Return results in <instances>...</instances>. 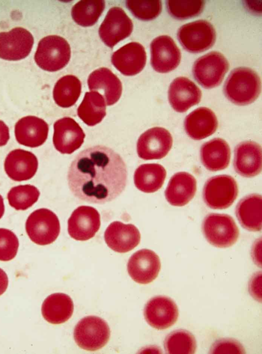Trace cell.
Here are the masks:
<instances>
[{"label":"cell","mask_w":262,"mask_h":354,"mask_svg":"<svg viewBox=\"0 0 262 354\" xmlns=\"http://www.w3.org/2000/svg\"><path fill=\"white\" fill-rule=\"evenodd\" d=\"M127 170L120 155L102 145L89 147L78 154L68 174L69 189L77 198L103 204L114 200L124 191Z\"/></svg>","instance_id":"1"},{"label":"cell","mask_w":262,"mask_h":354,"mask_svg":"<svg viewBox=\"0 0 262 354\" xmlns=\"http://www.w3.org/2000/svg\"><path fill=\"white\" fill-rule=\"evenodd\" d=\"M225 96L232 103L245 106L254 102L261 91L258 74L251 69L239 67L232 71L225 82Z\"/></svg>","instance_id":"2"},{"label":"cell","mask_w":262,"mask_h":354,"mask_svg":"<svg viewBox=\"0 0 262 354\" xmlns=\"http://www.w3.org/2000/svg\"><path fill=\"white\" fill-rule=\"evenodd\" d=\"M70 57L71 49L68 41L58 35H49L39 41L34 59L41 69L54 72L65 67Z\"/></svg>","instance_id":"3"},{"label":"cell","mask_w":262,"mask_h":354,"mask_svg":"<svg viewBox=\"0 0 262 354\" xmlns=\"http://www.w3.org/2000/svg\"><path fill=\"white\" fill-rule=\"evenodd\" d=\"M202 231L209 243L220 248L232 246L239 236V230L233 219L224 214L207 215L203 222Z\"/></svg>","instance_id":"4"},{"label":"cell","mask_w":262,"mask_h":354,"mask_svg":"<svg viewBox=\"0 0 262 354\" xmlns=\"http://www.w3.org/2000/svg\"><path fill=\"white\" fill-rule=\"evenodd\" d=\"M26 231L35 243L45 245L52 243L60 231L59 219L52 211L41 208L33 212L26 222Z\"/></svg>","instance_id":"5"},{"label":"cell","mask_w":262,"mask_h":354,"mask_svg":"<svg viewBox=\"0 0 262 354\" xmlns=\"http://www.w3.org/2000/svg\"><path fill=\"white\" fill-rule=\"evenodd\" d=\"M110 329L102 319L94 316L81 319L75 327L74 338L81 348L95 351L104 346L110 339Z\"/></svg>","instance_id":"6"},{"label":"cell","mask_w":262,"mask_h":354,"mask_svg":"<svg viewBox=\"0 0 262 354\" xmlns=\"http://www.w3.org/2000/svg\"><path fill=\"white\" fill-rule=\"evenodd\" d=\"M238 195V186L235 179L228 175H217L206 182L203 197L211 209L222 210L229 207Z\"/></svg>","instance_id":"7"},{"label":"cell","mask_w":262,"mask_h":354,"mask_svg":"<svg viewBox=\"0 0 262 354\" xmlns=\"http://www.w3.org/2000/svg\"><path fill=\"white\" fill-rule=\"evenodd\" d=\"M182 47L193 53L210 48L215 43L216 32L213 26L205 20H198L181 27L177 33Z\"/></svg>","instance_id":"8"},{"label":"cell","mask_w":262,"mask_h":354,"mask_svg":"<svg viewBox=\"0 0 262 354\" xmlns=\"http://www.w3.org/2000/svg\"><path fill=\"white\" fill-rule=\"evenodd\" d=\"M229 69V63L221 53L213 51L199 57L192 68L196 81L205 89L218 86Z\"/></svg>","instance_id":"9"},{"label":"cell","mask_w":262,"mask_h":354,"mask_svg":"<svg viewBox=\"0 0 262 354\" xmlns=\"http://www.w3.org/2000/svg\"><path fill=\"white\" fill-rule=\"evenodd\" d=\"M172 145L170 132L165 128L156 127L140 135L137 143V152L142 159H160L166 156Z\"/></svg>","instance_id":"10"},{"label":"cell","mask_w":262,"mask_h":354,"mask_svg":"<svg viewBox=\"0 0 262 354\" xmlns=\"http://www.w3.org/2000/svg\"><path fill=\"white\" fill-rule=\"evenodd\" d=\"M34 44L32 34L22 27H15L8 32H0V58L18 60L30 53Z\"/></svg>","instance_id":"11"},{"label":"cell","mask_w":262,"mask_h":354,"mask_svg":"<svg viewBox=\"0 0 262 354\" xmlns=\"http://www.w3.org/2000/svg\"><path fill=\"white\" fill-rule=\"evenodd\" d=\"M133 28L131 19L119 7H113L107 13L99 29L102 40L113 48L120 41L130 35Z\"/></svg>","instance_id":"12"},{"label":"cell","mask_w":262,"mask_h":354,"mask_svg":"<svg viewBox=\"0 0 262 354\" xmlns=\"http://www.w3.org/2000/svg\"><path fill=\"white\" fill-rule=\"evenodd\" d=\"M100 224L98 211L92 206L82 205L72 213L68 221V231L75 240L85 241L95 235Z\"/></svg>","instance_id":"13"},{"label":"cell","mask_w":262,"mask_h":354,"mask_svg":"<svg viewBox=\"0 0 262 354\" xmlns=\"http://www.w3.org/2000/svg\"><path fill=\"white\" fill-rule=\"evenodd\" d=\"M151 65L159 73H167L179 65L181 54L174 40L168 35L155 38L150 44Z\"/></svg>","instance_id":"14"},{"label":"cell","mask_w":262,"mask_h":354,"mask_svg":"<svg viewBox=\"0 0 262 354\" xmlns=\"http://www.w3.org/2000/svg\"><path fill=\"white\" fill-rule=\"evenodd\" d=\"M146 322L157 329H165L177 321L179 311L174 302L170 298L158 296L150 299L144 309Z\"/></svg>","instance_id":"15"},{"label":"cell","mask_w":262,"mask_h":354,"mask_svg":"<svg viewBox=\"0 0 262 354\" xmlns=\"http://www.w3.org/2000/svg\"><path fill=\"white\" fill-rule=\"evenodd\" d=\"M85 136L82 128L72 118H60L54 124L53 142L55 149L62 154H70L78 149Z\"/></svg>","instance_id":"16"},{"label":"cell","mask_w":262,"mask_h":354,"mask_svg":"<svg viewBox=\"0 0 262 354\" xmlns=\"http://www.w3.org/2000/svg\"><path fill=\"white\" fill-rule=\"evenodd\" d=\"M127 271L130 277L140 284H147L158 276L161 268L159 256L152 251L142 249L135 252L128 260Z\"/></svg>","instance_id":"17"},{"label":"cell","mask_w":262,"mask_h":354,"mask_svg":"<svg viewBox=\"0 0 262 354\" xmlns=\"http://www.w3.org/2000/svg\"><path fill=\"white\" fill-rule=\"evenodd\" d=\"M168 100L176 112L183 113L199 103L202 92L199 87L185 77H178L170 84L168 89Z\"/></svg>","instance_id":"18"},{"label":"cell","mask_w":262,"mask_h":354,"mask_svg":"<svg viewBox=\"0 0 262 354\" xmlns=\"http://www.w3.org/2000/svg\"><path fill=\"white\" fill-rule=\"evenodd\" d=\"M111 61L122 74L136 75L143 69L146 64L145 49L139 43L131 42L115 51L112 56Z\"/></svg>","instance_id":"19"},{"label":"cell","mask_w":262,"mask_h":354,"mask_svg":"<svg viewBox=\"0 0 262 354\" xmlns=\"http://www.w3.org/2000/svg\"><path fill=\"white\" fill-rule=\"evenodd\" d=\"M261 149L257 143L246 141L235 148L233 166L235 172L245 177H252L261 171Z\"/></svg>","instance_id":"20"},{"label":"cell","mask_w":262,"mask_h":354,"mask_svg":"<svg viewBox=\"0 0 262 354\" xmlns=\"http://www.w3.org/2000/svg\"><path fill=\"white\" fill-rule=\"evenodd\" d=\"M140 238L139 231L134 225L118 221L112 222L104 232V240L107 246L121 253L136 247L140 243Z\"/></svg>","instance_id":"21"},{"label":"cell","mask_w":262,"mask_h":354,"mask_svg":"<svg viewBox=\"0 0 262 354\" xmlns=\"http://www.w3.org/2000/svg\"><path fill=\"white\" fill-rule=\"evenodd\" d=\"M38 165L37 158L34 154L19 149L10 152L4 162L7 175L17 181L32 178L37 172Z\"/></svg>","instance_id":"22"},{"label":"cell","mask_w":262,"mask_h":354,"mask_svg":"<svg viewBox=\"0 0 262 354\" xmlns=\"http://www.w3.org/2000/svg\"><path fill=\"white\" fill-rule=\"evenodd\" d=\"M49 132L48 123L42 119L34 116H27L15 123L14 133L20 144L36 148L46 141Z\"/></svg>","instance_id":"23"},{"label":"cell","mask_w":262,"mask_h":354,"mask_svg":"<svg viewBox=\"0 0 262 354\" xmlns=\"http://www.w3.org/2000/svg\"><path fill=\"white\" fill-rule=\"evenodd\" d=\"M88 85L91 91L97 92L103 97L107 106L116 103L122 94L121 81L106 68H99L91 73L88 79Z\"/></svg>","instance_id":"24"},{"label":"cell","mask_w":262,"mask_h":354,"mask_svg":"<svg viewBox=\"0 0 262 354\" xmlns=\"http://www.w3.org/2000/svg\"><path fill=\"white\" fill-rule=\"evenodd\" d=\"M218 121L214 113L206 107L199 108L185 118L184 128L186 134L192 139H204L216 130Z\"/></svg>","instance_id":"25"},{"label":"cell","mask_w":262,"mask_h":354,"mask_svg":"<svg viewBox=\"0 0 262 354\" xmlns=\"http://www.w3.org/2000/svg\"><path fill=\"white\" fill-rule=\"evenodd\" d=\"M196 191L195 178L187 172H180L171 177L165 196L171 205L182 206L187 204L193 198Z\"/></svg>","instance_id":"26"},{"label":"cell","mask_w":262,"mask_h":354,"mask_svg":"<svg viewBox=\"0 0 262 354\" xmlns=\"http://www.w3.org/2000/svg\"><path fill=\"white\" fill-rule=\"evenodd\" d=\"M230 149L224 139L215 138L204 143L200 150L203 165L210 171L226 169L230 160Z\"/></svg>","instance_id":"27"},{"label":"cell","mask_w":262,"mask_h":354,"mask_svg":"<svg viewBox=\"0 0 262 354\" xmlns=\"http://www.w3.org/2000/svg\"><path fill=\"white\" fill-rule=\"evenodd\" d=\"M235 212L237 218L244 228L252 232L261 230V195L253 194L245 197L238 203Z\"/></svg>","instance_id":"28"},{"label":"cell","mask_w":262,"mask_h":354,"mask_svg":"<svg viewBox=\"0 0 262 354\" xmlns=\"http://www.w3.org/2000/svg\"><path fill=\"white\" fill-rule=\"evenodd\" d=\"M74 304L72 299L63 293L49 296L43 301L41 313L44 319L53 324L63 323L72 316Z\"/></svg>","instance_id":"29"},{"label":"cell","mask_w":262,"mask_h":354,"mask_svg":"<svg viewBox=\"0 0 262 354\" xmlns=\"http://www.w3.org/2000/svg\"><path fill=\"white\" fill-rule=\"evenodd\" d=\"M166 176L165 168L158 163H145L135 170L134 183L140 191L147 193H154L163 185Z\"/></svg>","instance_id":"30"},{"label":"cell","mask_w":262,"mask_h":354,"mask_svg":"<svg viewBox=\"0 0 262 354\" xmlns=\"http://www.w3.org/2000/svg\"><path fill=\"white\" fill-rule=\"evenodd\" d=\"M77 115L89 126L100 123L106 115L104 98L97 92H86L77 109Z\"/></svg>","instance_id":"31"},{"label":"cell","mask_w":262,"mask_h":354,"mask_svg":"<svg viewBox=\"0 0 262 354\" xmlns=\"http://www.w3.org/2000/svg\"><path fill=\"white\" fill-rule=\"evenodd\" d=\"M81 84L74 75H67L61 77L55 84L53 96L55 103L62 108L73 106L79 98Z\"/></svg>","instance_id":"32"},{"label":"cell","mask_w":262,"mask_h":354,"mask_svg":"<svg viewBox=\"0 0 262 354\" xmlns=\"http://www.w3.org/2000/svg\"><path fill=\"white\" fill-rule=\"evenodd\" d=\"M104 8L103 1H80L73 7L71 15L79 25L89 27L97 22Z\"/></svg>","instance_id":"33"},{"label":"cell","mask_w":262,"mask_h":354,"mask_svg":"<svg viewBox=\"0 0 262 354\" xmlns=\"http://www.w3.org/2000/svg\"><path fill=\"white\" fill-rule=\"evenodd\" d=\"M168 353H194L196 344L195 338L189 331L179 329L169 334L164 341Z\"/></svg>","instance_id":"34"},{"label":"cell","mask_w":262,"mask_h":354,"mask_svg":"<svg viewBox=\"0 0 262 354\" xmlns=\"http://www.w3.org/2000/svg\"><path fill=\"white\" fill-rule=\"evenodd\" d=\"M40 192L31 184L19 185L10 189L7 199L10 206L16 210H26L32 206L38 199Z\"/></svg>","instance_id":"35"},{"label":"cell","mask_w":262,"mask_h":354,"mask_svg":"<svg viewBox=\"0 0 262 354\" xmlns=\"http://www.w3.org/2000/svg\"><path fill=\"white\" fill-rule=\"evenodd\" d=\"M204 1H167L166 7L169 14L177 19H185L199 15L203 10Z\"/></svg>","instance_id":"36"},{"label":"cell","mask_w":262,"mask_h":354,"mask_svg":"<svg viewBox=\"0 0 262 354\" xmlns=\"http://www.w3.org/2000/svg\"><path fill=\"white\" fill-rule=\"evenodd\" d=\"M126 5L136 18L142 20L154 19L162 11L160 1H127Z\"/></svg>","instance_id":"37"},{"label":"cell","mask_w":262,"mask_h":354,"mask_svg":"<svg viewBox=\"0 0 262 354\" xmlns=\"http://www.w3.org/2000/svg\"><path fill=\"white\" fill-rule=\"evenodd\" d=\"M18 239L11 231L0 228V261H8L13 259L17 253Z\"/></svg>","instance_id":"38"},{"label":"cell","mask_w":262,"mask_h":354,"mask_svg":"<svg viewBox=\"0 0 262 354\" xmlns=\"http://www.w3.org/2000/svg\"><path fill=\"white\" fill-rule=\"evenodd\" d=\"M211 353H244V349L236 341L222 339L216 342L211 348Z\"/></svg>","instance_id":"39"},{"label":"cell","mask_w":262,"mask_h":354,"mask_svg":"<svg viewBox=\"0 0 262 354\" xmlns=\"http://www.w3.org/2000/svg\"><path fill=\"white\" fill-rule=\"evenodd\" d=\"M10 138L9 130L4 121L0 120V147L6 145Z\"/></svg>","instance_id":"40"},{"label":"cell","mask_w":262,"mask_h":354,"mask_svg":"<svg viewBox=\"0 0 262 354\" xmlns=\"http://www.w3.org/2000/svg\"><path fill=\"white\" fill-rule=\"evenodd\" d=\"M8 285V278L6 273L0 268V296L7 289Z\"/></svg>","instance_id":"41"},{"label":"cell","mask_w":262,"mask_h":354,"mask_svg":"<svg viewBox=\"0 0 262 354\" xmlns=\"http://www.w3.org/2000/svg\"><path fill=\"white\" fill-rule=\"evenodd\" d=\"M5 212V206L3 197L0 195V219L3 217Z\"/></svg>","instance_id":"42"}]
</instances>
